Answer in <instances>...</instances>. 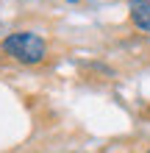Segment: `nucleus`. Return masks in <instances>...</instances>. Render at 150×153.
<instances>
[{"label":"nucleus","instance_id":"4","mask_svg":"<svg viewBox=\"0 0 150 153\" xmlns=\"http://www.w3.org/2000/svg\"><path fill=\"white\" fill-rule=\"evenodd\" d=\"M147 153H150V150H147Z\"/></svg>","mask_w":150,"mask_h":153},{"label":"nucleus","instance_id":"1","mask_svg":"<svg viewBox=\"0 0 150 153\" xmlns=\"http://www.w3.org/2000/svg\"><path fill=\"white\" fill-rule=\"evenodd\" d=\"M0 50L20 64H42L47 56V42L33 31H17L0 42Z\"/></svg>","mask_w":150,"mask_h":153},{"label":"nucleus","instance_id":"3","mask_svg":"<svg viewBox=\"0 0 150 153\" xmlns=\"http://www.w3.org/2000/svg\"><path fill=\"white\" fill-rule=\"evenodd\" d=\"M69 3H75V0H69Z\"/></svg>","mask_w":150,"mask_h":153},{"label":"nucleus","instance_id":"2","mask_svg":"<svg viewBox=\"0 0 150 153\" xmlns=\"http://www.w3.org/2000/svg\"><path fill=\"white\" fill-rule=\"evenodd\" d=\"M128 11H131V22L139 31L150 33V0H131Z\"/></svg>","mask_w":150,"mask_h":153}]
</instances>
